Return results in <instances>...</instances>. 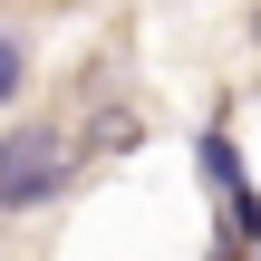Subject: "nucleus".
I'll list each match as a JSON object with an SVG mask.
<instances>
[{"instance_id": "3", "label": "nucleus", "mask_w": 261, "mask_h": 261, "mask_svg": "<svg viewBox=\"0 0 261 261\" xmlns=\"http://www.w3.org/2000/svg\"><path fill=\"white\" fill-rule=\"evenodd\" d=\"M19 97V39H0V107Z\"/></svg>"}, {"instance_id": "2", "label": "nucleus", "mask_w": 261, "mask_h": 261, "mask_svg": "<svg viewBox=\"0 0 261 261\" xmlns=\"http://www.w3.org/2000/svg\"><path fill=\"white\" fill-rule=\"evenodd\" d=\"M203 174H213V184H223V194H232V184H242V155H232V136H223V126H213V136H203Z\"/></svg>"}, {"instance_id": "1", "label": "nucleus", "mask_w": 261, "mask_h": 261, "mask_svg": "<svg viewBox=\"0 0 261 261\" xmlns=\"http://www.w3.org/2000/svg\"><path fill=\"white\" fill-rule=\"evenodd\" d=\"M68 184V136L58 126H10L0 136V213H29Z\"/></svg>"}, {"instance_id": "4", "label": "nucleus", "mask_w": 261, "mask_h": 261, "mask_svg": "<svg viewBox=\"0 0 261 261\" xmlns=\"http://www.w3.org/2000/svg\"><path fill=\"white\" fill-rule=\"evenodd\" d=\"M252 261H261V252H252Z\"/></svg>"}]
</instances>
